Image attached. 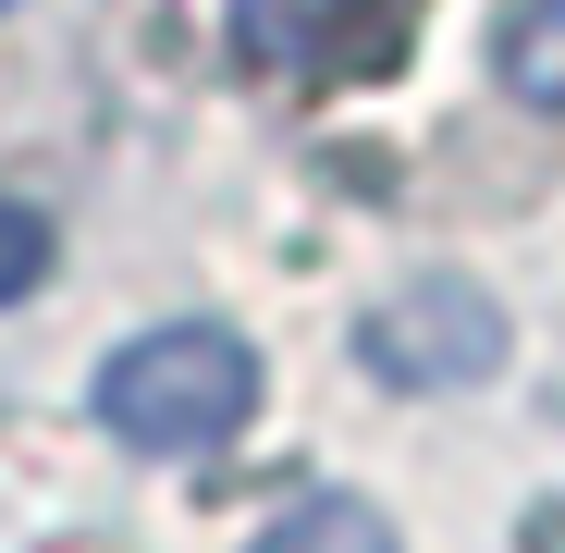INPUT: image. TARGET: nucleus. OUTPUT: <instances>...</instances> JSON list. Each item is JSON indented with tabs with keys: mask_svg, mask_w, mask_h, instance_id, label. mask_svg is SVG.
Returning <instances> with one entry per match:
<instances>
[{
	"mask_svg": "<svg viewBox=\"0 0 565 553\" xmlns=\"http://www.w3.org/2000/svg\"><path fill=\"white\" fill-rule=\"evenodd\" d=\"M111 443L136 455H210L258 418V344H234L222 320H160V332H124L86 382Z\"/></svg>",
	"mask_w": 565,
	"mask_h": 553,
	"instance_id": "nucleus-1",
	"label": "nucleus"
},
{
	"mask_svg": "<svg viewBox=\"0 0 565 553\" xmlns=\"http://www.w3.org/2000/svg\"><path fill=\"white\" fill-rule=\"evenodd\" d=\"M356 357H369V382H394V394L492 382L504 369V308L467 284V270H418V284H394L382 308L356 320Z\"/></svg>",
	"mask_w": 565,
	"mask_h": 553,
	"instance_id": "nucleus-2",
	"label": "nucleus"
},
{
	"mask_svg": "<svg viewBox=\"0 0 565 553\" xmlns=\"http://www.w3.org/2000/svg\"><path fill=\"white\" fill-rule=\"evenodd\" d=\"M222 13H234V50L270 62V74H308L344 38V0H222Z\"/></svg>",
	"mask_w": 565,
	"mask_h": 553,
	"instance_id": "nucleus-3",
	"label": "nucleus"
},
{
	"mask_svg": "<svg viewBox=\"0 0 565 553\" xmlns=\"http://www.w3.org/2000/svg\"><path fill=\"white\" fill-rule=\"evenodd\" d=\"M246 553H394V517L356 504V492H308V504H282Z\"/></svg>",
	"mask_w": 565,
	"mask_h": 553,
	"instance_id": "nucleus-4",
	"label": "nucleus"
},
{
	"mask_svg": "<svg viewBox=\"0 0 565 553\" xmlns=\"http://www.w3.org/2000/svg\"><path fill=\"white\" fill-rule=\"evenodd\" d=\"M492 62H504V86L529 111H565V0H504Z\"/></svg>",
	"mask_w": 565,
	"mask_h": 553,
	"instance_id": "nucleus-5",
	"label": "nucleus"
},
{
	"mask_svg": "<svg viewBox=\"0 0 565 553\" xmlns=\"http://www.w3.org/2000/svg\"><path fill=\"white\" fill-rule=\"evenodd\" d=\"M38 270H50V222H38V210H13V198H0V308H13V296L38 284Z\"/></svg>",
	"mask_w": 565,
	"mask_h": 553,
	"instance_id": "nucleus-6",
	"label": "nucleus"
},
{
	"mask_svg": "<svg viewBox=\"0 0 565 553\" xmlns=\"http://www.w3.org/2000/svg\"><path fill=\"white\" fill-rule=\"evenodd\" d=\"M0 13H13V0H0Z\"/></svg>",
	"mask_w": 565,
	"mask_h": 553,
	"instance_id": "nucleus-7",
	"label": "nucleus"
}]
</instances>
